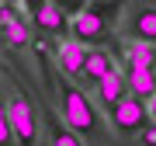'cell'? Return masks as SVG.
<instances>
[{"mask_svg":"<svg viewBox=\"0 0 156 146\" xmlns=\"http://www.w3.org/2000/svg\"><path fill=\"white\" fill-rule=\"evenodd\" d=\"M59 108H62V125L76 136H101V118L90 104L87 90H80L69 77H59Z\"/></svg>","mask_w":156,"mask_h":146,"instance_id":"obj_1","label":"cell"},{"mask_svg":"<svg viewBox=\"0 0 156 146\" xmlns=\"http://www.w3.org/2000/svg\"><path fill=\"white\" fill-rule=\"evenodd\" d=\"M108 14H122V7L118 4H87L80 7L76 17H69V38L80 42V45H94V42H104L108 35H111V17Z\"/></svg>","mask_w":156,"mask_h":146,"instance_id":"obj_2","label":"cell"},{"mask_svg":"<svg viewBox=\"0 0 156 146\" xmlns=\"http://www.w3.org/2000/svg\"><path fill=\"white\" fill-rule=\"evenodd\" d=\"M7 118H11V132L17 146H35L38 143V115H35V104L28 97L14 94L7 101Z\"/></svg>","mask_w":156,"mask_h":146,"instance_id":"obj_3","label":"cell"},{"mask_svg":"<svg viewBox=\"0 0 156 146\" xmlns=\"http://www.w3.org/2000/svg\"><path fill=\"white\" fill-rule=\"evenodd\" d=\"M108 118H111V125L122 136H139L146 125H149V108L142 101H135V97H125V101H118L111 111H108Z\"/></svg>","mask_w":156,"mask_h":146,"instance_id":"obj_4","label":"cell"},{"mask_svg":"<svg viewBox=\"0 0 156 146\" xmlns=\"http://www.w3.org/2000/svg\"><path fill=\"white\" fill-rule=\"evenodd\" d=\"M24 11H28V21L35 24V28H42V31H49V35H59V31L69 28V17H66V11H62L59 4L38 0V4H28Z\"/></svg>","mask_w":156,"mask_h":146,"instance_id":"obj_5","label":"cell"},{"mask_svg":"<svg viewBox=\"0 0 156 146\" xmlns=\"http://www.w3.org/2000/svg\"><path fill=\"white\" fill-rule=\"evenodd\" d=\"M87 56H90V49L87 45H80V42H59V49H56V59H59V70H62V77H69V80H80L83 77V66H87Z\"/></svg>","mask_w":156,"mask_h":146,"instance_id":"obj_6","label":"cell"},{"mask_svg":"<svg viewBox=\"0 0 156 146\" xmlns=\"http://www.w3.org/2000/svg\"><path fill=\"white\" fill-rule=\"evenodd\" d=\"M125 31L139 45H156V7H135L125 21Z\"/></svg>","mask_w":156,"mask_h":146,"instance_id":"obj_7","label":"cell"},{"mask_svg":"<svg viewBox=\"0 0 156 146\" xmlns=\"http://www.w3.org/2000/svg\"><path fill=\"white\" fill-rule=\"evenodd\" d=\"M125 84H128V97L149 104L156 97V73L153 70H125Z\"/></svg>","mask_w":156,"mask_h":146,"instance_id":"obj_8","label":"cell"},{"mask_svg":"<svg viewBox=\"0 0 156 146\" xmlns=\"http://www.w3.org/2000/svg\"><path fill=\"white\" fill-rule=\"evenodd\" d=\"M125 97H128V84H125V73H122V70L108 73V77L97 84V101L104 104L108 111H111L118 101H125Z\"/></svg>","mask_w":156,"mask_h":146,"instance_id":"obj_9","label":"cell"},{"mask_svg":"<svg viewBox=\"0 0 156 146\" xmlns=\"http://www.w3.org/2000/svg\"><path fill=\"white\" fill-rule=\"evenodd\" d=\"M108 73H115V59H111V52L108 49H90V56H87V66H83V77L80 80H87V84H101V80L108 77Z\"/></svg>","mask_w":156,"mask_h":146,"instance_id":"obj_10","label":"cell"},{"mask_svg":"<svg viewBox=\"0 0 156 146\" xmlns=\"http://www.w3.org/2000/svg\"><path fill=\"white\" fill-rule=\"evenodd\" d=\"M0 42H4L7 49H24V45L31 42V28H28V17L14 21L11 28H4V31H0Z\"/></svg>","mask_w":156,"mask_h":146,"instance_id":"obj_11","label":"cell"},{"mask_svg":"<svg viewBox=\"0 0 156 146\" xmlns=\"http://www.w3.org/2000/svg\"><path fill=\"white\" fill-rule=\"evenodd\" d=\"M125 56H128V70H153V45L132 42L125 49Z\"/></svg>","mask_w":156,"mask_h":146,"instance_id":"obj_12","label":"cell"},{"mask_svg":"<svg viewBox=\"0 0 156 146\" xmlns=\"http://www.w3.org/2000/svg\"><path fill=\"white\" fill-rule=\"evenodd\" d=\"M52 146H83V143H80V136H76V132H69L66 125L52 122Z\"/></svg>","mask_w":156,"mask_h":146,"instance_id":"obj_13","label":"cell"},{"mask_svg":"<svg viewBox=\"0 0 156 146\" xmlns=\"http://www.w3.org/2000/svg\"><path fill=\"white\" fill-rule=\"evenodd\" d=\"M0 146H14V132H11V118H7V101L0 97Z\"/></svg>","mask_w":156,"mask_h":146,"instance_id":"obj_14","label":"cell"},{"mask_svg":"<svg viewBox=\"0 0 156 146\" xmlns=\"http://www.w3.org/2000/svg\"><path fill=\"white\" fill-rule=\"evenodd\" d=\"M14 21H21V4H0V31L11 28Z\"/></svg>","mask_w":156,"mask_h":146,"instance_id":"obj_15","label":"cell"},{"mask_svg":"<svg viewBox=\"0 0 156 146\" xmlns=\"http://www.w3.org/2000/svg\"><path fill=\"white\" fill-rule=\"evenodd\" d=\"M139 136H142V146H156V122H149Z\"/></svg>","mask_w":156,"mask_h":146,"instance_id":"obj_16","label":"cell"},{"mask_svg":"<svg viewBox=\"0 0 156 146\" xmlns=\"http://www.w3.org/2000/svg\"><path fill=\"white\" fill-rule=\"evenodd\" d=\"M153 73H156V45H153Z\"/></svg>","mask_w":156,"mask_h":146,"instance_id":"obj_17","label":"cell"}]
</instances>
